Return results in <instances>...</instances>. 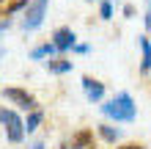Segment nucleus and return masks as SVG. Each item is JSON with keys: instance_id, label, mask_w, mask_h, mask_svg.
<instances>
[{"instance_id": "obj_1", "label": "nucleus", "mask_w": 151, "mask_h": 149, "mask_svg": "<svg viewBox=\"0 0 151 149\" xmlns=\"http://www.w3.org/2000/svg\"><path fill=\"white\" fill-rule=\"evenodd\" d=\"M102 116L115 121V124H132L137 119V105H135V97L129 91H118L115 97L104 100L102 102Z\"/></svg>"}, {"instance_id": "obj_2", "label": "nucleus", "mask_w": 151, "mask_h": 149, "mask_svg": "<svg viewBox=\"0 0 151 149\" xmlns=\"http://www.w3.org/2000/svg\"><path fill=\"white\" fill-rule=\"evenodd\" d=\"M0 124L6 127L8 144H22V138L28 135L25 133V121L19 119V113H17L14 108H3V105H0Z\"/></svg>"}, {"instance_id": "obj_3", "label": "nucleus", "mask_w": 151, "mask_h": 149, "mask_svg": "<svg viewBox=\"0 0 151 149\" xmlns=\"http://www.w3.org/2000/svg\"><path fill=\"white\" fill-rule=\"evenodd\" d=\"M47 6H50V0H30L22 8V31H28V33L39 31L44 25V17H47Z\"/></svg>"}, {"instance_id": "obj_4", "label": "nucleus", "mask_w": 151, "mask_h": 149, "mask_svg": "<svg viewBox=\"0 0 151 149\" xmlns=\"http://www.w3.org/2000/svg\"><path fill=\"white\" fill-rule=\"evenodd\" d=\"M3 100H8L11 105H17V108H22V110L39 108L36 97H33L30 91H25V89H17V86H8V89H3Z\"/></svg>"}, {"instance_id": "obj_5", "label": "nucleus", "mask_w": 151, "mask_h": 149, "mask_svg": "<svg viewBox=\"0 0 151 149\" xmlns=\"http://www.w3.org/2000/svg\"><path fill=\"white\" fill-rule=\"evenodd\" d=\"M50 41L58 47V52H72L74 44H77V33L69 28V25H60V28H55V33H52Z\"/></svg>"}, {"instance_id": "obj_6", "label": "nucleus", "mask_w": 151, "mask_h": 149, "mask_svg": "<svg viewBox=\"0 0 151 149\" xmlns=\"http://www.w3.org/2000/svg\"><path fill=\"white\" fill-rule=\"evenodd\" d=\"M80 86H83V94H85L88 102H102L104 100V83L102 80H96V77H91V75H83Z\"/></svg>"}, {"instance_id": "obj_7", "label": "nucleus", "mask_w": 151, "mask_h": 149, "mask_svg": "<svg viewBox=\"0 0 151 149\" xmlns=\"http://www.w3.org/2000/svg\"><path fill=\"white\" fill-rule=\"evenodd\" d=\"M91 146H93V133H91L88 127L72 133V138L63 144V149H91Z\"/></svg>"}, {"instance_id": "obj_8", "label": "nucleus", "mask_w": 151, "mask_h": 149, "mask_svg": "<svg viewBox=\"0 0 151 149\" xmlns=\"http://www.w3.org/2000/svg\"><path fill=\"white\" fill-rule=\"evenodd\" d=\"M44 69H47L50 75H66V72H72L74 69V61L72 58H66V55H52V58H47L44 61Z\"/></svg>"}, {"instance_id": "obj_9", "label": "nucleus", "mask_w": 151, "mask_h": 149, "mask_svg": "<svg viewBox=\"0 0 151 149\" xmlns=\"http://www.w3.org/2000/svg\"><path fill=\"white\" fill-rule=\"evenodd\" d=\"M137 47H140V75H148L151 72V39L146 36H137Z\"/></svg>"}, {"instance_id": "obj_10", "label": "nucleus", "mask_w": 151, "mask_h": 149, "mask_svg": "<svg viewBox=\"0 0 151 149\" xmlns=\"http://www.w3.org/2000/svg\"><path fill=\"white\" fill-rule=\"evenodd\" d=\"M96 133H99V138H102L104 144H115V141H121V130H118V127H113V124H107V121L96 124Z\"/></svg>"}, {"instance_id": "obj_11", "label": "nucleus", "mask_w": 151, "mask_h": 149, "mask_svg": "<svg viewBox=\"0 0 151 149\" xmlns=\"http://www.w3.org/2000/svg\"><path fill=\"white\" fill-rule=\"evenodd\" d=\"M55 52H58V47L52 44V41H44V44H36V47L30 50V58L33 61H47V58L55 55Z\"/></svg>"}, {"instance_id": "obj_12", "label": "nucleus", "mask_w": 151, "mask_h": 149, "mask_svg": "<svg viewBox=\"0 0 151 149\" xmlns=\"http://www.w3.org/2000/svg\"><path fill=\"white\" fill-rule=\"evenodd\" d=\"M41 121H44V113H41L39 108H33V110H28V119H25V133H28V135H30V133H36Z\"/></svg>"}, {"instance_id": "obj_13", "label": "nucleus", "mask_w": 151, "mask_h": 149, "mask_svg": "<svg viewBox=\"0 0 151 149\" xmlns=\"http://www.w3.org/2000/svg\"><path fill=\"white\" fill-rule=\"evenodd\" d=\"M113 17H115V3L113 0H99V20L110 22Z\"/></svg>"}, {"instance_id": "obj_14", "label": "nucleus", "mask_w": 151, "mask_h": 149, "mask_svg": "<svg viewBox=\"0 0 151 149\" xmlns=\"http://www.w3.org/2000/svg\"><path fill=\"white\" fill-rule=\"evenodd\" d=\"M143 28L151 31V0H146V14H143Z\"/></svg>"}, {"instance_id": "obj_15", "label": "nucleus", "mask_w": 151, "mask_h": 149, "mask_svg": "<svg viewBox=\"0 0 151 149\" xmlns=\"http://www.w3.org/2000/svg\"><path fill=\"white\" fill-rule=\"evenodd\" d=\"M72 52H74V55H88V52H91V44H80V41H77Z\"/></svg>"}, {"instance_id": "obj_16", "label": "nucleus", "mask_w": 151, "mask_h": 149, "mask_svg": "<svg viewBox=\"0 0 151 149\" xmlns=\"http://www.w3.org/2000/svg\"><path fill=\"white\" fill-rule=\"evenodd\" d=\"M137 14V8L132 6V3H124V17H127V20H132V17Z\"/></svg>"}, {"instance_id": "obj_17", "label": "nucleus", "mask_w": 151, "mask_h": 149, "mask_svg": "<svg viewBox=\"0 0 151 149\" xmlns=\"http://www.w3.org/2000/svg\"><path fill=\"white\" fill-rule=\"evenodd\" d=\"M11 28V20H0V39H3V33Z\"/></svg>"}, {"instance_id": "obj_18", "label": "nucleus", "mask_w": 151, "mask_h": 149, "mask_svg": "<svg viewBox=\"0 0 151 149\" xmlns=\"http://www.w3.org/2000/svg\"><path fill=\"white\" fill-rule=\"evenodd\" d=\"M118 149H143V146H137V144H124V146H118Z\"/></svg>"}, {"instance_id": "obj_19", "label": "nucleus", "mask_w": 151, "mask_h": 149, "mask_svg": "<svg viewBox=\"0 0 151 149\" xmlns=\"http://www.w3.org/2000/svg\"><path fill=\"white\" fill-rule=\"evenodd\" d=\"M30 149H44V141H33V144H30Z\"/></svg>"}, {"instance_id": "obj_20", "label": "nucleus", "mask_w": 151, "mask_h": 149, "mask_svg": "<svg viewBox=\"0 0 151 149\" xmlns=\"http://www.w3.org/2000/svg\"><path fill=\"white\" fill-rule=\"evenodd\" d=\"M113 3H115V6H121V3H124V0H113Z\"/></svg>"}, {"instance_id": "obj_21", "label": "nucleus", "mask_w": 151, "mask_h": 149, "mask_svg": "<svg viewBox=\"0 0 151 149\" xmlns=\"http://www.w3.org/2000/svg\"><path fill=\"white\" fill-rule=\"evenodd\" d=\"M85 3H93V0H85Z\"/></svg>"}]
</instances>
